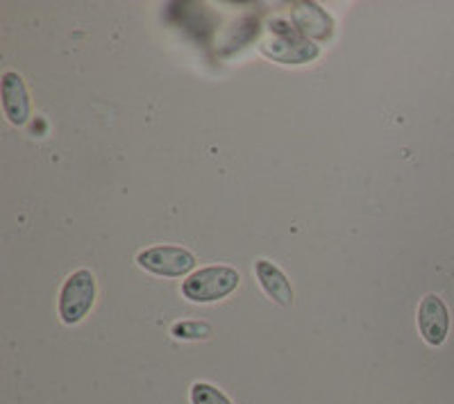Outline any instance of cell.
<instances>
[{"label":"cell","mask_w":454,"mask_h":404,"mask_svg":"<svg viewBox=\"0 0 454 404\" xmlns=\"http://www.w3.org/2000/svg\"><path fill=\"white\" fill-rule=\"evenodd\" d=\"M419 330L432 347L443 346L450 330V314L439 296H425L419 307Z\"/></svg>","instance_id":"5"},{"label":"cell","mask_w":454,"mask_h":404,"mask_svg":"<svg viewBox=\"0 0 454 404\" xmlns=\"http://www.w3.org/2000/svg\"><path fill=\"white\" fill-rule=\"evenodd\" d=\"M254 275H257L263 293H266L270 300H275L282 307L294 305V289H291L286 275H284L273 261L259 260L257 264H254Z\"/></svg>","instance_id":"7"},{"label":"cell","mask_w":454,"mask_h":404,"mask_svg":"<svg viewBox=\"0 0 454 404\" xmlns=\"http://www.w3.org/2000/svg\"><path fill=\"white\" fill-rule=\"evenodd\" d=\"M137 264L153 275L161 277H184L196 266V257L186 248L177 245H155L137 254Z\"/></svg>","instance_id":"4"},{"label":"cell","mask_w":454,"mask_h":404,"mask_svg":"<svg viewBox=\"0 0 454 404\" xmlns=\"http://www.w3.org/2000/svg\"><path fill=\"white\" fill-rule=\"evenodd\" d=\"M173 337L182 338V341H200V338L212 337V325L205 321H180L173 325Z\"/></svg>","instance_id":"9"},{"label":"cell","mask_w":454,"mask_h":404,"mask_svg":"<svg viewBox=\"0 0 454 404\" xmlns=\"http://www.w3.org/2000/svg\"><path fill=\"white\" fill-rule=\"evenodd\" d=\"M262 52L282 64H305L318 58V46L298 27L275 21L269 27V39L262 42Z\"/></svg>","instance_id":"1"},{"label":"cell","mask_w":454,"mask_h":404,"mask_svg":"<svg viewBox=\"0 0 454 404\" xmlns=\"http://www.w3.org/2000/svg\"><path fill=\"white\" fill-rule=\"evenodd\" d=\"M239 282L241 275L232 266H207L186 277L182 293L192 302H216L230 296Z\"/></svg>","instance_id":"2"},{"label":"cell","mask_w":454,"mask_h":404,"mask_svg":"<svg viewBox=\"0 0 454 404\" xmlns=\"http://www.w3.org/2000/svg\"><path fill=\"white\" fill-rule=\"evenodd\" d=\"M96 302V277L91 270L80 268L64 282L59 293V316L67 325H75L91 311Z\"/></svg>","instance_id":"3"},{"label":"cell","mask_w":454,"mask_h":404,"mask_svg":"<svg viewBox=\"0 0 454 404\" xmlns=\"http://www.w3.org/2000/svg\"><path fill=\"white\" fill-rule=\"evenodd\" d=\"M192 404H232L223 391L207 382H196L192 386Z\"/></svg>","instance_id":"10"},{"label":"cell","mask_w":454,"mask_h":404,"mask_svg":"<svg viewBox=\"0 0 454 404\" xmlns=\"http://www.w3.org/2000/svg\"><path fill=\"white\" fill-rule=\"evenodd\" d=\"M323 16H327V14L320 10L318 5H314V3L298 5L294 12L295 27H298L302 35H311V36H318V39H325V36H330V32H325L323 27L316 26V19H323Z\"/></svg>","instance_id":"8"},{"label":"cell","mask_w":454,"mask_h":404,"mask_svg":"<svg viewBox=\"0 0 454 404\" xmlns=\"http://www.w3.org/2000/svg\"><path fill=\"white\" fill-rule=\"evenodd\" d=\"M0 91H3V109L10 123L26 125L30 119V98H27V89L21 75L14 71L3 73Z\"/></svg>","instance_id":"6"}]
</instances>
